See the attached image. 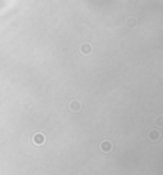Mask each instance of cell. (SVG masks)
<instances>
[{
	"mask_svg": "<svg viewBox=\"0 0 163 175\" xmlns=\"http://www.w3.org/2000/svg\"><path fill=\"white\" fill-rule=\"evenodd\" d=\"M126 26L129 27V29H133L138 26V20H136V17H127L126 19Z\"/></svg>",
	"mask_w": 163,
	"mask_h": 175,
	"instance_id": "cell-3",
	"label": "cell"
},
{
	"mask_svg": "<svg viewBox=\"0 0 163 175\" xmlns=\"http://www.w3.org/2000/svg\"><path fill=\"white\" fill-rule=\"evenodd\" d=\"M159 138H160V132H159V131L152 129L150 132H149V139H150V141H159Z\"/></svg>",
	"mask_w": 163,
	"mask_h": 175,
	"instance_id": "cell-4",
	"label": "cell"
},
{
	"mask_svg": "<svg viewBox=\"0 0 163 175\" xmlns=\"http://www.w3.org/2000/svg\"><path fill=\"white\" fill-rule=\"evenodd\" d=\"M100 149L103 151V152H110V151L113 149V144L109 139H105V141L100 142Z\"/></svg>",
	"mask_w": 163,
	"mask_h": 175,
	"instance_id": "cell-1",
	"label": "cell"
},
{
	"mask_svg": "<svg viewBox=\"0 0 163 175\" xmlns=\"http://www.w3.org/2000/svg\"><path fill=\"white\" fill-rule=\"evenodd\" d=\"M80 50H82L83 55H89L92 52V45H90V43H83V45L80 46Z\"/></svg>",
	"mask_w": 163,
	"mask_h": 175,
	"instance_id": "cell-5",
	"label": "cell"
},
{
	"mask_svg": "<svg viewBox=\"0 0 163 175\" xmlns=\"http://www.w3.org/2000/svg\"><path fill=\"white\" fill-rule=\"evenodd\" d=\"M45 141H46V138H45L43 133H36V135L33 136V144L34 145H43Z\"/></svg>",
	"mask_w": 163,
	"mask_h": 175,
	"instance_id": "cell-2",
	"label": "cell"
},
{
	"mask_svg": "<svg viewBox=\"0 0 163 175\" xmlns=\"http://www.w3.org/2000/svg\"><path fill=\"white\" fill-rule=\"evenodd\" d=\"M155 125H159V126H163V116H159L157 119L155 121Z\"/></svg>",
	"mask_w": 163,
	"mask_h": 175,
	"instance_id": "cell-7",
	"label": "cell"
},
{
	"mask_svg": "<svg viewBox=\"0 0 163 175\" xmlns=\"http://www.w3.org/2000/svg\"><path fill=\"white\" fill-rule=\"evenodd\" d=\"M80 108H82V105H80L79 100H72V102H70V109H72V111H75V112H79Z\"/></svg>",
	"mask_w": 163,
	"mask_h": 175,
	"instance_id": "cell-6",
	"label": "cell"
}]
</instances>
